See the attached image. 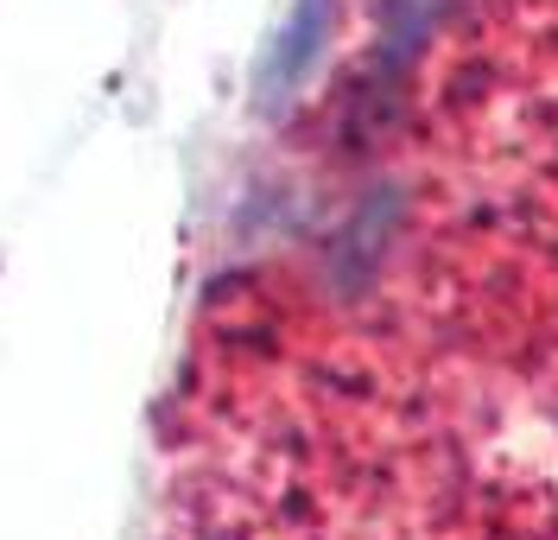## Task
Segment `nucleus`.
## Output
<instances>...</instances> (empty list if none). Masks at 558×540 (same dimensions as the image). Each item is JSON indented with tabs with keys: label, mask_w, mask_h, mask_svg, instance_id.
<instances>
[{
	"label": "nucleus",
	"mask_w": 558,
	"mask_h": 540,
	"mask_svg": "<svg viewBox=\"0 0 558 540\" xmlns=\"http://www.w3.org/2000/svg\"><path fill=\"white\" fill-rule=\"evenodd\" d=\"M330 0H299L292 7V20L279 26V38H274V51H267V64H260V96L267 103H279L299 76L312 71V58L324 51V38H330Z\"/></svg>",
	"instance_id": "obj_1"
},
{
	"label": "nucleus",
	"mask_w": 558,
	"mask_h": 540,
	"mask_svg": "<svg viewBox=\"0 0 558 540\" xmlns=\"http://www.w3.org/2000/svg\"><path fill=\"white\" fill-rule=\"evenodd\" d=\"M457 0H381V51L387 64H407L425 38L445 26Z\"/></svg>",
	"instance_id": "obj_2"
}]
</instances>
